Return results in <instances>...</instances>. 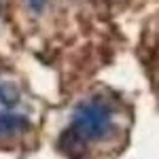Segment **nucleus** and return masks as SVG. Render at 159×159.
I'll use <instances>...</instances> for the list:
<instances>
[{"mask_svg":"<svg viewBox=\"0 0 159 159\" xmlns=\"http://www.w3.org/2000/svg\"><path fill=\"white\" fill-rule=\"evenodd\" d=\"M17 100H19V91H17L15 85H11V83H2L0 85V102L4 106H15Z\"/></svg>","mask_w":159,"mask_h":159,"instance_id":"f257e3e1","label":"nucleus"}]
</instances>
